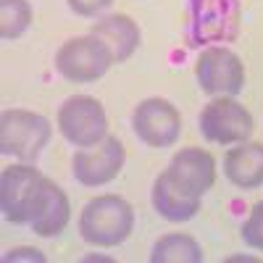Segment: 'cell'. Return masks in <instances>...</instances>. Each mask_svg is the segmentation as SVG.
Returning a JSON list of instances; mask_svg holds the SVG:
<instances>
[{"instance_id":"cell-1","label":"cell","mask_w":263,"mask_h":263,"mask_svg":"<svg viewBox=\"0 0 263 263\" xmlns=\"http://www.w3.org/2000/svg\"><path fill=\"white\" fill-rule=\"evenodd\" d=\"M239 27H242L239 0H187L184 45L190 50L229 45L239 37Z\"/></svg>"},{"instance_id":"cell-2","label":"cell","mask_w":263,"mask_h":263,"mask_svg":"<svg viewBox=\"0 0 263 263\" xmlns=\"http://www.w3.org/2000/svg\"><path fill=\"white\" fill-rule=\"evenodd\" d=\"M79 237L92 248H116L135 232V208L121 195H95L79 213Z\"/></svg>"},{"instance_id":"cell-3","label":"cell","mask_w":263,"mask_h":263,"mask_svg":"<svg viewBox=\"0 0 263 263\" xmlns=\"http://www.w3.org/2000/svg\"><path fill=\"white\" fill-rule=\"evenodd\" d=\"M50 137H53L50 121L37 111L8 108V111L0 114V153L8 158L37 163Z\"/></svg>"},{"instance_id":"cell-4","label":"cell","mask_w":263,"mask_h":263,"mask_svg":"<svg viewBox=\"0 0 263 263\" xmlns=\"http://www.w3.org/2000/svg\"><path fill=\"white\" fill-rule=\"evenodd\" d=\"M197 129L211 145H239L248 142L255 132V119L248 108L232 95L211 98L197 116Z\"/></svg>"},{"instance_id":"cell-5","label":"cell","mask_w":263,"mask_h":263,"mask_svg":"<svg viewBox=\"0 0 263 263\" xmlns=\"http://www.w3.org/2000/svg\"><path fill=\"white\" fill-rule=\"evenodd\" d=\"M116 61L114 53L98 34H79L66 40L55 53V71L74 84H90L108 74Z\"/></svg>"},{"instance_id":"cell-6","label":"cell","mask_w":263,"mask_h":263,"mask_svg":"<svg viewBox=\"0 0 263 263\" xmlns=\"http://www.w3.org/2000/svg\"><path fill=\"white\" fill-rule=\"evenodd\" d=\"M58 132L74 147H92L108 137L105 108L92 95H71L58 105Z\"/></svg>"},{"instance_id":"cell-7","label":"cell","mask_w":263,"mask_h":263,"mask_svg":"<svg viewBox=\"0 0 263 263\" xmlns=\"http://www.w3.org/2000/svg\"><path fill=\"white\" fill-rule=\"evenodd\" d=\"M195 79L197 87L216 98V95H232L237 98L245 90V63L232 48L227 45H211L203 48L195 61Z\"/></svg>"},{"instance_id":"cell-8","label":"cell","mask_w":263,"mask_h":263,"mask_svg":"<svg viewBox=\"0 0 263 263\" xmlns=\"http://www.w3.org/2000/svg\"><path fill=\"white\" fill-rule=\"evenodd\" d=\"M132 132L147 147H174L182 135V114L166 98H145L132 111Z\"/></svg>"},{"instance_id":"cell-9","label":"cell","mask_w":263,"mask_h":263,"mask_svg":"<svg viewBox=\"0 0 263 263\" xmlns=\"http://www.w3.org/2000/svg\"><path fill=\"white\" fill-rule=\"evenodd\" d=\"M45 182L42 174L34 163H11L0 174V211L3 218L16 227L29 224V213H32V203Z\"/></svg>"},{"instance_id":"cell-10","label":"cell","mask_w":263,"mask_h":263,"mask_svg":"<svg viewBox=\"0 0 263 263\" xmlns=\"http://www.w3.org/2000/svg\"><path fill=\"white\" fill-rule=\"evenodd\" d=\"M126 163V147L119 137L108 135L92 147H79L71 156V174L82 187L111 184Z\"/></svg>"},{"instance_id":"cell-11","label":"cell","mask_w":263,"mask_h":263,"mask_svg":"<svg viewBox=\"0 0 263 263\" xmlns=\"http://www.w3.org/2000/svg\"><path fill=\"white\" fill-rule=\"evenodd\" d=\"M71 221V203H69V195H66L53 179L45 177L42 182L34 203H32V213H29V229L37 237H45L53 239L58 237Z\"/></svg>"},{"instance_id":"cell-12","label":"cell","mask_w":263,"mask_h":263,"mask_svg":"<svg viewBox=\"0 0 263 263\" xmlns=\"http://www.w3.org/2000/svg\"><path fill=\"white\" fill-rule=\"evenodd\" d=\"M150 203H153V211H156L161 218H166V221H171V224H182V221H190V218H195L197 213H200L203 197H197L195 192L182 187L163 168L156 177V182H153Z\"/></svg>"},{"instance_id":"cell-13","label":"cell","mask_w":263,"mask_h":263,"mask_svg":"<svg viewBox=\"0 0 263 263\" xmlns=\"http://www.w3.org/2000/svg\"><path fill=\"white\" fill-rule=\"evenodd\" d=\"M166 171L177 179L182 187L195 192L197 197H203L208 190L216 184V158L203 147H182L179 153H174V158L168 161Z\"/></svg>"},{"instance_id":"cell-14","label":"cell","mask_w":263,"mask_h":263,"mask_svg":"<svg viewBox=\"0 0 263 263\" xmlns=\"http://www.w3.org/2000/svg\"><path fill=\"white\" fill-rule=\"evenodd\" d=\"M90 32L98 34L105 45L111 48L116 63H126L137 53L140 42H142L140 24L129 13H103L100 18L92 21Z\"/></svg>"},{"instance_id":"cell-15","label":"cell","mask_w":263,"mask_h":263,"mask_svg":"<svg viewBox=\"0 0 263 263\" xmlns=\"http://www.w3.org/2000/svg\"><path fill=\"white\" fill-rule=\"evenodd\" d=\"M224 177L237 190L250 192L263 187V142H239L224 156Z\"/></svg>"},{"instance_id":"cell-16","label":"cell","mask_w":263,"mask_h":263,"mask_svg":"<svg viewBox=\"0 0 263 263\" xmlns=\"http://www.w3.org/2000/svg\"><path fill=\"white\" fill-rule=\"evenodd\" d=\"M200 242L187 232H171L158 237L150 248V263H203Z\"/></svg>"},{"instance_id":"cell-17","label":"cell","mask_w":263,"mask_h":263,"mask_svg":"<svg viewBox=\"0 0 263 263\" xmlns=\"http://www.w3.org/2000/svg\"><path fill=\"white\" fill-rule=\"evenodd\" d=\"M32 3L29 0H0V37L6 42H13L24 37L32 27Z\"/></svg>"},{"instance_id":"cell-18","label":"cell","mask_w":263,"mask_h":263,"mask_svg":"<svg viewBox=\"0 0 263 263\" xmlns=\"http://www.w3.org/2000/svg\"><path fill=\"white\" fill-rule=\"evenodd\" d=\"M239 237H242V242L250 250L263 253V200H258L250 208L248 218L242 221V227H239Z\"/></svg>"},{"instance_id":"cell-19","label":"cell","mask_w":263,"mask_h":263,"mask_svg":"<svg viewBox=\"0 0 263 263\" xmlns=\"http://www.w3.org/2000/svg\"><path fill=\"white\" fill-rule=\"evenodd\" d=\"M66 3H69V8L82 18H100L114 6V0H66Z\"/></svg>"},{"instance_id":"cell-20","label":"cell","mask_w":263,"mask_h":263,"mask_svg":"<svg viewBox=\"0 0 263 263\" xmlns=\"http://www.w3.org/2000/svg\"><path fill=\"white\" fill-rule=\"evenodd\" d=\"M3 260L11 263V260H45V255H42L37 248H13V250H6L3 253Z\"/></svg>"}]
</instances>
